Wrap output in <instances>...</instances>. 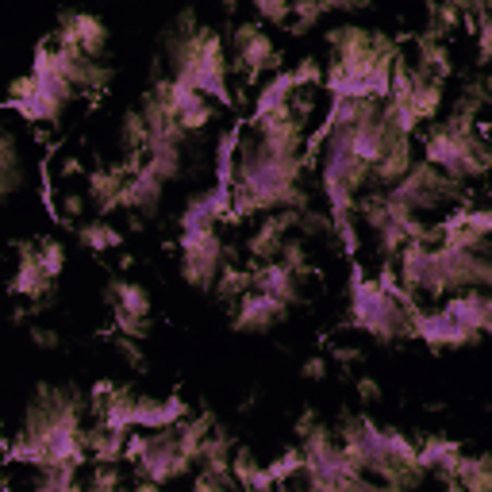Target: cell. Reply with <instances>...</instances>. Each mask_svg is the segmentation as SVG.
Returning <instances> with one entry per match:
<instances>
[{
	"mask_svg": "<svg viewBox=\"0 0 492 492\" xmlns=\"http://www.w3.org/2000/svg\"><path fill=\"white\" fill-rule=\"evenodd\" d=\"M254 8L262 12L266 20H288V12H293L288 0H254Z\"/></svg>",
	"mask_w": 492,
	"mask_h": 492,
	"instance_id": "2e32d148",
	"label": "cell"
},
{
	"mask_svg": "<svg viewBox=\"0 0 492 492\" xmlns=\"http://www.w3.org/2000/svg\"><path fill=\"white\" fill-rule=\"evenodd\" d=\"M408 169H412V147H408V135H396V139H393V147H388V154H385L381 162L373 166L369 173H373L378 181H385V185H396Z\"/></svg>",
	"mask_w": 492,
	"mask_h": 492,
	"instance_id": "9c48e42d",
	"label": "cell"
},
{
	"mask_svg": "<svg viewBox=\"0 0 492 492\" xmlns=\"http://www.w3.org/2000/svg\"><path fill=\"white\" fill-rule=\"evenodd\" d=\"M158 196H162V178L150 169V166H142L132 181L123 185V208H132V212H154L158 208Z\"/></svg>",
	"mask_w": 492,
	"mask_h": 492,
	"instance_id": "5b68a950",
	"label": "cell"
},
{
	"mask_svg": "<svg viewBox=\"0 0 492 492\" xmlns=\"http://www.w3.org/2000/svg\"><path fill=\"white\" fill-rule=\"evenodd\" d=\"M296 93V77L293 74H278V77H269L266 81V89L258 93V105H254V123L258 120H266V115L273 112H281L288 105V96Z\"/></svg>",
	"mask_w": 492,
	"mask_h": 492,
	"instance_id": "ba28073f",
	"label": "cell"
},
{
	"mask_svg": "<svg viewBox=\"0 0 492 492\" xmlns=\"http://www.w3.org/2000/svg\"><path fill=\"white\" fill-rule=\"evenodd\" d=\"M285 308H288L285 300L269 296V293H258V288H254L251 296H242V300H239L235 327H239V331H266L269 323L285 320Z\"/></svg>",
	"mask_w": 492,
	"mask_h": 492,
	"instance_id": "3957f363",
	"label": "cell"
},
{
	"mask_svg": "<svg viewBox=\"0 0 492 492\" xmlns=\"http://www.w3.org/2000/svg\"><path fill=\"white\" fill-rule=\"evenodd\" d=\"M296 281H300V273L293 266H285L281 258L278 262H269L262 273L254 278V288L258 293H269V296H278V300H296Z\"/></svg>",
	"mask_w": 492,
	"mask_h": 492,
	"instance_id": "52a82bcc",
	"label": "cell"
},
{
	"mask_svg": "<svg viewBox=\"0 0 492 492\" xmlns=\"http://www.w3.org/2000/svg\"><path fill=\"white\" fill-rule=\"evenodd\" d=\"M35 258H39V266L50 273V278H58L62 273V246L58 242H42L39 251H35Z\"/></svg>",
	"mask_w": 492,
	"mask_h": 492,
	"instance_id": "9a60e30c",
	"label": "cell"
},
{
	"mask_svg": "<svg viewBox=\"0 0 492 492\" xmlns=\"http://www.w3.org/2000/svg\"><path fill=\"white\" fill-rule=\"evenodd\" d=\"M293 77H296V89H300V85H315V81H323V74H320V66H312V62H304V66H296V69H293Z\"/></svg>",
	"mask_w": 492,
	"mask_h": 492,
	"instance_id": "e0dca14e",
	"label": "cell"
},
{
	"mask_svg": "<svg viewBox=\"0 0 492 492\" xmlns=\"http://www.w3.org/2000/svg\"><path fill=\"white\" fill-rule=\"evenodd\" d=\"M50 281H54V278H50V273L39 266V258H35V254H23L20 273H16V281H12V288H16L20 296H32V300H35V296L47 293Z\"/></svg>",
	"mask_w": 492,
	"mask_h": 492,
	"instance_id": "8fae6325",
	"label": "cell"
},
{
	"mask_svg": "<svg viewBox=\"0 0 492 492\" xmlns=\"http://www.w3.org/2000/svg\"><path fill=\"white\" fill-rule=\"evenodd\" d=\"M181 251H185V278L196 288H208L220 281V239L215 231H205V235H181Z\"/></svg>",
	"mask_w": 492,
	"mask_h": 492,
	"instance_id": "6da1fadb",
	"label": "cell"
},
{
	"mask_svg": "<svg viewBox=\"0 0 492 492\" xmlns=\"http://www.w3.org/2000/svg\"><path fill=\"white\" fill-rule=\"evenodd\" d=\"M308 378H323V361H308Z\"/></svg>",
	"mask_w": 492,
	"mask_h": 492,
	"instance_id": "d6986e66",
	"label": "cell"
},
{
	"mask_svg": "<svg viewBox=\"0 0 492 492\" xmlns=\"http://www.w3.org/2000/svg\"><path fill=\"white\" fill-rule=\"evenodd\" d=\"M458 461H461L458 446L446 442V439H431L424 451H415V466L419 469H435V473H446V477H454Z\"/></svg>",
	"mask_w": 492,
	"mask_h": 492,
	"instance_id": "30bf717a",
	"label": "cell"
},
{
	"mask_svg": "<svg viewBox=\"0 0 492 492\" xmlns=\"http://www.w3.org/2000/svg\"><path fill=\"white\" fill-rule=\"evenodd\" d=\"M81 239L93 246V251H112V246H120L123 239H120V231L115 227H108L105 220H93V223H85L81 227Z\"/></svg>",
	"mask_w": 492,
	"mask_h": 492,
	"instance_id": "5bb4252c",
	"label": "cell"
},
{
	"mask_svg": "<svg viewBox=\"0 0 492 492\" xmlns=\"http://www.w3.org/2000/svg\"><path fill=\"white\" fill-rule=\"evenodd\" d=\"M115 293V304H120V308H115V315H142V320H147V312H150V296L142 293L139 285H127V281H120L112 288Z\"/></svg>",
	"mask_w": 492,
	"mask_h": 492,
	"instance_id": "7c38bea8",
	"label": "cell"
},
{
	"mask_svg": "<svg viewBox=\"0 0 492 492\" xmlns=\"http://www.w3.org/2000/svg\"><path fill=\"white\" fill-rule=\"evenodd\" d=\"M415 339H424L431 346H466L477 339V331H469L466 323H458L451 312H419L415 315Z\"/></svg>",
	"mask_w": 492,
	"mask_h": 492,
	"instance_id": "7a4b0ae2",
	"label": "cell"
},
{
	"mask_svg": "<svg viewBox=\"0 0 492 492\" xmlns=\"http://www.w3.org/2000/svg\"><path fill=\"white\" fill-rule=\"evenodd\" d=\"M358 393L366 396V400H378V396H381V388H378V381H358Z\"/></svg>",
	"mask_w": 492,
	"mask_h": 492,
	"instance_id": "ac0fdd59",
	"label": "cell"
},
{
	"mask_svg": "<svg viewBox=\"0 0 492 492\" xmlns=\"http://www.w3.org/2000/svg\"><path fill=\"white\" fill-rule=\"evenodd\" d=\"M408 105L415 108L419 120H431V115L439 112V105H442V89H439V81H424V77H419V85H415V93H412Z\"/></svg>",
	"mask_w": 492,
	"mask_h": 492,
	"instance_id": "4fadbf2b",
	"label": "cell"
},
{
	"mask_svg": "<svg viewBox=\"0 0 492 492\" xmlns=\"http://www.w3.org/2000/svg\"><path fill=\"white\" fill-rule=\"evenodd\" d=\"M62 42L66 47H81L89 58H96L100 50H105L108 32H105V23L93 20V16H69L66 27H62Z\"/></svg>",
	"mask_w": 492,
	"mask_h": 492,
	"instance_id": "8992f818",
	"label": "cell"
},
{
	"mask_svg": "<svg viewBox=\"0 0 492 492\" xmlns=\"http://www.w3.org/2000/svg\"><path fill=\"white\" fill-rule=\"evenodd\" d=\"M185 419V400L169 396V400H135L132 408V424L139 431H166V427H178Z\"/></svg>",
	"mask_w": 492,
	"mask_h": 492,
	"instance_id": "277c9868",
	"label": "cell"
}]
</instances>
